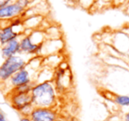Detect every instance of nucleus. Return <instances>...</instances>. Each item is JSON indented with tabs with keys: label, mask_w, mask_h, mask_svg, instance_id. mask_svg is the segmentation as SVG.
<instances>
[{
	"label": "nucleus",
	"mask_w": 129,
	"mask_h": 121,
	"mask_svg": "<svg viewBox=\"0 0 129 121\" xmlns=\"http://www.w3.org/2000/svg\"><path fill=\"white\" fill-rule=\"evenodd\" d=\"M125 121H129V111L125 114Z\"/></svg>",
	"instance_id": "obj_13"
},
{
	"label": "nucleus",
	"mask_w": 129,
	"mask_h": 121,
	"mask_svg": "<svg viewBox=\"0 0 129 121\" xmlns=\"http://www.w3.org/2000/svg\"><path fill=\"white\" fill-rule=\"evenodd\" d=\"M15 26L16 24H13V25L0 27V45L1 46L6 44L12 40L19 38V36H20V33L15 30Z\"/></svg>",
	"instance_id": "obj_8"
},
{
	"label": "nucleus",
	"mask_w": 129,
	"mask_h": 121,
	"mask_svg": "<svg viewBox=\"0 0 129 121\" xmlns=\"http://www.w3.org/2000/svg\"><path fill=\"white\" fill-rule=\"evenodd\" d=\"M0 55H1V47H0Z\"/></svg>",
	"instance_id": "obj_15"
},
{
	"label": "nucleus",
	"mask_w": 129,
	"mask_h": 121,
	"mask_svg": "<svg viewBox=\"0 0 129 121\" xmlns=\"http://www.w3.org/2000/svg\"><path fill=\"white\" fill-rule=\"evenodd\" d=\"M20 121H32L30 118L29 116H27V115H22L20 118Z\"/></svg>",
	"instance_id": "obj_11"
},
{
	"label": "nucleus",
	"mask_w": 129,
	"mask_h": 121,
	"mask_svg": "<svg viewBox=\"0 0 129 121\" xmlns=\"http://www.w3.org/2000/svg\"><path fill=\"white\" fill-rule=\"evenodd\" d=\"M43 44H36L31 40L30 36H25L20 39V53L36 54L42 50Z\"/></svg>",
	"instance_id": "obj_9"
},
{
	"label": "nucleus",
	"mask_w": 129,
	"mask_h": 121,
	"mask_svg": "<svg viewBox=\"0 0 129 121\" xmlns=\"http://www.w3.org/2000/svg\"><path fill=\"white\" fill-rule=\"evenodd\" d=\"M113 101L120 106H129V96L116 95L113 98Z\"/></svg>",
	"instance_id": "obj_10"
},
{
	"label": "nucleus",
	"mask_w": 129,
	"mask_h": 121,
	"mask_svg": "<svg viewBox=\"0 0 129 121\" xmlns=\"http://www.w3.org/2000/svg\"><path fill=\"white\" fill-rule=\"evenodd\" d=\"M18 53H20V40H19V38L12 40L6 44L1 46V57L3 59L11 57Z\"/></svg>",
	"instance_id": "obj_7"
},
{
	"label": "nucleus",
	"mask_w": 129,
	"mask_h": 121,
	"mask_svg": "<svg viewBox=\"0 0 129 121\" xmlns=\"http://www.w3.org/2000/svg\"><path fill=\"white\" fill-rule=\"evenodd\" d=\"M55 121H64V120H63V119H61V118H57V119H56Z\"/></svg>",
	"instance_id": "obj_14"
},
{
	"label": "nucleus",
	"mask_w": 129,
	"mask_h": 121,
	"mask_svg": "<svg viewBox=\"0 0 129 121\" xmlns=\"http://www.w3.org/2000/svg\"><path fill=\"white\" fill-rule=\"evenodd\" d=\"M8 100L14 110L23 112L27 109H32V95L28 92H15L11 90L8 94Z\"/></svg>",
	"instance_id": "obj_3"
},
{
	"label": "nucleus",
	"mask_w": 129,
	"mask_h": 121,
	"mask_svg": "<svg viewBox=\"0 0 129 121\" xmlns=\"http://www.w3.org/2000/svg\"><path fill=\"white\" fill-rule=\"evenodd\" d=\"M32 104L34 107L54 108L57 103V95L53 84L43 81L35 85L31 89Z\"/></svg>",
	"instance_id": "obj_1"
},
{
	"label": "nucleus",
	"mask_w": 129,
	"mask_h": 121,
	"mask_svg": "<svg viewBox=\"0 0 129 121\" xmlns=\"http://www.w3.org/2000/svg\"><path fill=\"white\" fill-rule=\"evenodd\" d=\"M27 65V62L21 56L15 55L4 59L0 65V83H6L12 76L20 70L23 69Z\"/></svg>",
	"instance_id": "obj_2"
},
{
	"label": "nucleus",
	"mask_w": 129,
	"mask_h": 121,
	"mask_svg": "<svg viewBox=\"0 0 129 121\" xmlns=\"http://www.w3.org/2000/svg\"><path fill=\"white\" fill-rule=\"evenodd\" d=\"M11 85L12 88L13 87H20V86L27 85V84L31 83V77L30 73L27 69V66L24 67L23 69L20 70L17 73H15L13 76L8 80Z\"/></svg>",
	"instance_id": "obj_6"
},
{
	"label": "nucleus",
	"mask_w": 129,
	"mask_h": 121,
	"mask_svg": "<svg viewBox=\"0 0 129 121\" xmlns=\"http://www.w3.org/2000/svg\"><path fill=\"white\" fill-rule=\"evenodd\" d=\"M28 116L32 121H55L58 118L55 109L46 107H33Z\"/></svg>",
	"instance_id": "obj_5"
},
{
	"label": "nucleus",
	"mask_w": 129,
	"mask_h": 121,
	"mask_svg": "<svg viewBox=\"0 0 129 121\" xmlns=\"http://www.w3.org/2000/svg\"><path fill=\"white\" fill-rule=\"evenodd\" d=\"M27 4V0H16L14 3L0 8V20L17 17L26 9Z\"/></svg>",
	"instance_id": "obj_4"
},
{
	"label": "nucleus",
	"mask_w": 129,
	"mask_h": 121,
	"mask_svg": "<svg viewBox=\"0 0 129 121\" xmlns=\"http://www.w3.org/2000/svg\"><path fill=\"white\" fill-rule=\"evenodd\" d=\"M0 121H7L6 115H5V113L1 110H0Z\"/></svg>",
	"instance_id": "obj_12"
}]
</instances>
